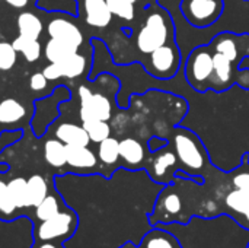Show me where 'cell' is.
<instances>
[{"instance_id": "cell-29", "label": "cell", "mask_w": 249, "mask_h": 248, "mask_svg": "<svg viewBox=\"0 0 249 248\" xmlns=\"http://www.w3.org/2000/svg\"><path fill=\"white\" fill-rule=\"evenodd\" d=\"M63 209L61 206V200L57 194H47V197L35 208V218L38 222L45 221L53 218L54 215H57L60 210Z\"/></svg>"}, {"instance_id": "cell-36", "label": "cell", "mask_w": 249, "mask_h": 248, "mask_svg": "<svg viewBox=\"0 0 249 248\" xmlns=\"http://www.w3.org/2000/svg\"><path fill=\"white\" fill-rule=\"evenodd\" d=\"M165 145H168V140L166 139H162V137H156V136L155 137H150L149 142H147V148H149L150 152H155V151L163 148Z\"/></svg>"}, {"instance_id": "cell-23", "label": "cell", "mask_w": 249, "mask_h": 248, "mask_svg": "<svg viewBox=\"0 0 249 248\" xmlns=\"http://www.w3.org/2000/svg\"><path fill=\"white\" fill-rule=\"evenodd\" d=\"M26 190H28V208L35 209L48 194L47 180L39 174H34L26 180Z\"/></svg>"}, {"instance_id": "cell-37", "label": "cell", "mask_w": 249, "mask_h": 248, "mask_svg": "<svg viewBox=\"0 0 249 248\" xmlns=\"http://www.w3.org/2000/svg\"><path fill=\"white\" fill-rule=\"evenodd\" d=\"M31 248H64V243H55V241H34V246Z\"/></svg>"}, {"instance_id": "cell-9", "label": "cell", "mask_w": 249, "mask_h": 248, "mask_svg": "<svg viewBox=\"0 0 249 248\" xmlns=\"http://www.w3.org/2000/svg\"><path fill=\"white\" fill-rule=\"evenodd\" d=\"M209 47L223 54L236 66H241L244 58L249 57V34H236V32H220L212 38Z\"/></svg>"}, {"instance_id": "cell-11", "label": "cell", "mask_w": 249, "mask_h": 248, "mask_svg": "<svg viewBox=\"0 0 249 248\" xmlns=\"http://www.w3.org/2000/svg\"><path fill=\"white\" fill-rule=\"evenodd\" d=\"M88 69V60L85 56H80L79 53L57 61V63H50L48 66L44 67L42 73L47 77V80H58L61 77L66 79H76L82 76V73Z\"/></svg>"}, {"instance_id": "cell-13", "label": "cell", "mask_w": 249, "mask_h": 248, "mask_svg": "<svg viewBox=\"0 0 249 248\" xmlns=\"http://www.w3.org/2000/svg\"><path fill=\"white\" fill-rule=\"evenodd\" d=\"M150 151L140 140L134 137H125L120 140V161L124 168L137 171L146 168Z\"/></svg>"}, {"instance_id": "cell-24", "label": "cell", "mask_w": 249, "mask_h": 248, "mask_svg": "<svg viewBox=\"0 0 249 248\" xmlns=\"http://www.w3.org/2000/svg\"><path fill=\"white\" fill-rule=\"evenodd\" d=\"M96 156H98V161L105 167L118 165V162H120V140L109 136L105 140L99 142Z\"/></svg>"}, {"instance_id": "cell-18", "label": "cell", "mask_w": 249, "mask_h": 248, "mask_svg": "<svg viewBox=\"0 0 249 248\" xmlns=\"http://www.w3.org/2000/svg\"><path fill=\"white\" fill-rule=\"evenodd\" d=\"M55 137L61 140L64 145H77V146H89L90 140L83 129L76 123H61L55 129Z\"/></svg>"}, {"instance_id": "cell-6", "label": "cell", "mask_w": 249, "mask_h": 248, "mask_svg": "<svg viewBox=\"0 0 249 248\" xmlns=\"http://www.w3.org/2000/svg\"><path fill=\"white\" fill-rule=\"evenodd\" d=\"M70 98H71V92L64 85H60L47 98L34 101L35 114L31 126L35 136L41 137L47 132L48 126L60 115V110H58L60 104L66 102Z\"/></svg>"}, {"instance_id": "cell-31", "label": "cell", "mask_w": 249, "mask_h": 248, "mask_svg": "<svg viewBox=\"0 0 249 248\" xmlns=\"http://www.w3.org/2000/svg\"><path fill=\"white\" fill-rule=\"evenodd\" d=\"M9 187V193L13 199V202L16 203L19 210L23 209H29L28 208V190H26V180L22 177H16L13 180H10L7 183Z\"/></svg>"}, {"instance_id": "cell-28", "label": "cell", "mask_w": 249, "mask_h": 248, "mask_svg": "<svg viewBox=\"0 0 249 248\" xmlns=\"http://www.w3.org/2000/svg\"><path fill=\"white\" fill-rule=\"evenodd\" d=\"M90 143H99L111 136V126L105 120H86L82 121Z\"/></svg>"}, {"instance_id": "cell-2", "label": "cell", "mask_w": 249, "mask_h": 248, "mask_svg": "<svg viewBox=\"0 0 249 248\" xmlns=\"http://www.w3.org/2000/svg\"><path fill=\"white\" fill-rule=\"evenodd\" d=\"M175 41V25L166 9L153 3L146 9L144 20L136 35V48L140 54L149 56L156 48Z\"/></svg>"}, {"instance_id": "cell-7", "label": "cell", "mask_w": 249, "mask_h": 248, "mask_svg": "<svg viewBox=\"0 0 249 248\" xmlns=\"http://www.w3.org/2000/svg\"><path fill=\"white\" fill-rule=\"evenodd\" d=\"M179 9L194 28H209L222 16L225 3L223 0H181Z\"/></svg>"}, {"instance_id": "cell-3", "label": "cell", "mask_w": 249, "mask_h": 248, "mask_svg": "<svg viewBox=\"0 0 249 248\" xmlns=\"http://www.w3.org/2000/svg\"><path fill=\"white\" fill-rule=\"evenodd\" d=\"M213 70H214V63L209 44L193 48L184 64L187 83L196 92L204 94L210 91V80L213 76Z\"/></svg>"}, {"instance_id": "cell-4", "label": "cell", "mask_w": 249, "mask_h": 248, "mask_svg": "<svg viewBox=\"0 0 249 248\" xmlns=\"http://www.w3.org/2000/svg\"><path fill=\"white\" fill-rule=\"evenodd\" d=\"M77 225V215L71 209H61L53 218L41 221L34 227V241L64 243L73 237Z\"/></svg>"}, {"instance_id": "cell-35", "label": "cell", "mask_w": 249, "mask_h": 248, "mask_svg": "<svg viewBox=\"0 0 249 248\" xmlns=\"http://www.w3.org/2000/svg\"><path fill=\"white\" fill-rule=\"evenodd\" d=\"M235 85L244 88L249 91V69H241L236 73V79H235Z\"/></svg>"}, {"instance_id": "cell-1", "label": "cell", "mask_w": 249, "mask_h": 248, "mask_svg": "<svg viewBox=\"0 0 249 248\" xmlns=\"http://www.w3.org/2000/svg\"><path fill=\"white\" fill-rule=\"evenodd\" d=\"M178 158L179 170L185 172L190 178H193L197 184H204L209 170H212V162L209 152L193 130L175 126L171 133V140H168Z\"/></svg>"}, {"instance_id": "cell-22", "label": "cell", "mask_w": 249, "mask_h": 248, "mask_svg": "<svg viewBox=\"0 0 249 248\" xmlns=\"http://www.w3.org/2000/svg\"><path fill=\"white\" fill-rule=\"evenodd\" d=\"M77 51H79L77 47H74V45H71L69 42L55 39V38H50L45 42V47H44V56L50 63L61 61V60L76 54Z\"/></svg>"}, {"instance_id": "cell-30", "label": "cell", "mask_w": 249, "mask_h": 248, "mask_svg": "<svg viewBox=\"0 0 249 248\" xmlns=\"http://www.w3.org/2000/svg\"><path fill=\"white\" fill-rule=\"evenodd\" d=\"M231 180V186L233 189L242 190L249 193V153H244L242 156V164L235 168L229 175Z\"/></svg>"}, {"instance_id": "cell-21", "label": "cell", "mask_w": 249, "mask_h": 248, "mask_svg": "<svg viewBox=\"0 0 249 248\" xmlns=\"http://www.w3.org/2000/svg\"><path fill=\"white\" fill-rule=\"evenodd\" d=\"M44 159L45 162L53 167V168H64L67 165V158H66V145L55 139H48L44 143Z\"/></svg>"}, {"instance_id": "cell-27", "label": "cell", "mask_w": 249, "mask_h": 248, "mask_svg": "<svg viewBox=\"0 0 249 248\" xmlns=\"http://www.w3.org/2000/svg\"><path fill=\"white\" fill-rule=\"evenodd\" d=\"M19 216V209L13 202L7 183L0 178V221H13Z\"/></svg>"}, {"instance_id": "cell-26", "label": "cell", "mask_w": 249, "mask_h": 248, "mask_svg": "<svg viewBox=\"0 0 249 248\" xmlns=\"http://www.w3.org/2000/svg\"><path fill=\"white\" fill-rule=\"evenodd\" d=\"M13 48L16 53L22 54L23 58L28 63H34L36 60H39L41 53H42V47L39 44L38 39H31V38H23V37H16L12 42Z\"/></svg>"}, {"instance_id": "cell-40", "label": "cell", "mask_w": 249, "mask_h": 248, "mask_svg": "<svg viewBox=\"0 0 249 248\" xmlns=\"http://www.w3.org/2000/svg\"><path fill=\"white\" fill-rule=\"evenodd\" d=\"M247 248H249V246H248V247H247Z\"/></svg>"}, {"instance_id": "cell-38", "label": "cell", "mask_w": 249, "mask_h": 248, "mask_svg": "<svg viewBox=\"0 0 249 248\" xmlns=\"http://www.w3.org/2000/svg\"><path fill=\"white\" fill-rule=\"evenodd\" d=\"M4 1L15 9H23L29 4V0H4Z\"/></svg>"}, {"instance_id": "cell-17", "label": "cell", "mask_w": 249, "mask_h": 248, "mask_svg": "<svg viewBox=\"0 0 249 248\" xmlns=\"http://www.w3.org/2000/svg\"><path fill=\"white\" fill-rule=\"evenodd\" d=\"M142 248H182L179 240L169 232V229H163L159 225H155V229H150L140 243Z\"/></svg>"}, {"instance_id": "cell-34", "label": "cell", "mask_w": 249, "mask_h": 248, "mask_svg": "<svg viewBox=\"0 0 249 248\" xmlns=\"http://www.w3.org/2000/svg\"><path fill=\"white\" fill-rule=\"evenodd\" d=\"M47 83H48V80L42 72H36V73L31 75V77H29V88L34 92H42L47 88Z\"/></svg>"}, {"instance_id": "cell-5", "label": "cell", "mask_w": 249, "mask_h": 248, "mask_svg": "<svg viewBox=\"0 0 249 248\" xmlns=\"http://www.w3.org/2000/svg\"><path fill=\"white\" fill-rule=\"evenodd\" d=\"M181 61L182 54L175 39L152 51L143 61V66L150 76L160 80H168L179 72Z\"/></svg>"}, {"instance_id": "cell-15", "label": "cell", "mask_w": 249, "mask_h": 248, "mask_svg": "<svg viewBox=\"0 0 249 248\" xmlns=\"http://www.w3.org/2000/svg\"><path fill=\"white\" fill-rule=\"evenodd\" d=\"M66 158L67 167L76 172H89L98 167V156L88 146L66 145Z\"/></svg>"}, {"instance_id": "cell-16", "label": "cell", "mask_w": 249, "mask_h": 248, "mask_svg": "<svg viewBox=\"0 0 249 248\" xmlns=\"http://www.w3.org/2000/svg\"><path fill=\"white\" fill-rule=\"evenodd\" d=\"M85 20L92 28H107L112 20V13L105 0H83Z\"/></svg>"}, {"instance_id": "cell-20", "label": "cell", "mask_w": 249, "mask_h": 248, "mask_svg": "<svg viewBox=\"0 0 249 248\" xmlns=\"http://www.w3.org/2000/svg\"><path fill=\"white\" fill-rule=\"evenodd\" d=\"M225 206L235 216H242L249 224V193L232 187L225 194Z\"/></svg>"}, {"instance_id": "cell-19", "label": "cell", "mask_w": 249, "mask_h": 248, "mask_svg": "<svg viewBox=\"0 0 249 248\" xmlns=\"http://www.w3.org/2000/svg\"><path fill=\"white\" fill-rule=\"evenodd\" d=\"M16 25L19 31V37L38 39L44 31L42 20L32 12H22L16 18Z\"/></svg>"}, {"instance_id": "cell-25", "label": "cell", "mask_w": 249, "mask_h": 248, "mask_svg": "<svg viewBox=\"0 0 249 248\" xmlns=\"http://www.w3.org/2000/svg\"><path fill=\"white\" fill-rule=\"evenodd\" d=\"M25 117V107L15 98L0 101V124H13Z\"/></svg>"}, {"instance_id": "cell-32", "label": "cell", "mask_w": 249, "mask_h": 248, "mask_svg": "<svg viewBox=\"0 0 249 248\" xmlns=\"http://www.w3.org/2000/svg\"><path fill=\"white\" fill-rule=\"evenodd\" d=\"M112 16L131 22L136 18V4L128 0H105Z\"/></svg>"}, {"instance_id": "cell-10", "label": "cell", "mask_w": 249, "mask_h": 248, "mask_svg": "<svg viewBox=\"0 0 249 248\" xmlns=\"http://www.w3.org/2000/svg\"><path fill=\"white\" fill-rule=\"evenodd\" d=\"M80 99V120H105L112 118L114 105L104 94H93L86 85H80L77 89Z\"/></svg>"}, {"instance_id": "cell-8", "label": "cell", "mask_w": 249, "mask_h": 248, "mask_svg": "<svg viewBox=\"0 0 249 248\" xmlns=\"http://www.w3.org/2000/svg\"><path fill=\"white\" fill-rule=\"evenodd\" d=\"M146 170L155 183H159L163 186L174 183L175 174L179 170V164H178L177 153L169 142L163 148L155 152H150L147 164H146Z\"/></svg>"}, {"instance_id": "cell-14", "label": "cell", "mask_w": 249, "mask_h": 248, "mask_svg": "<svg viewBox=\"0 0 249 248\" xmlns=\"http://www.w3.org/2000/svg\"><path fill=\"white\" fill-rule=\"evenodd\" d=\"M47 32L50 38L69 42L77 48L83 44V34L79 26L64 18H54L53 20H50L47 25Z\"/></svg>"}, {"instance_id": "cell-39", "label": "cell", "mask_w": 249, "mask_h": 248, "mask_svg": "<svg viewBox=\"0 0 249 248\" xmlns=\"http://www.w3.org/2000/svg\"><path fill=\"white\" fill-rule=\"evenodd\" d=\"M118 248H142V247H140V246H134L133 243H130V241H128V243H124L121 247H118Z\"/></svg>"}, {"instance_id": "cell-12", "label": "cell", "mask_w": 249, "mask_h": 248, "mask_svg": "<svg viewBox=\"0 0 249 248\" xmlns=\"http://www.w3.org/2000/svg\"><path fill=\"white\" fill-rule=\"evenodd\" d=\"M212 54H213L214 70H213V76L210 80V89L222 94L235 85L236 73H238L241 66H236L229 58H226L223 54L216 53L213 50H212Z\"/></svg>"}, {"instance_id": "cell-33", "label": "cell", "mask_w": 249, "mask_h": 248, "mask_svg": "<svg viewBox=\"0 0 249 248\" xmlns=\"http://www.w3.org/2000/svg\"><path fill=\"white\" fill-rule=\"evenodd\" d=\"M18 60V53L15 51L10 42L1 41L0 42V72L10 70Z\"/></svg>"}, {"instance_id": "cell-41", "label": "cell", "mask_w": 249, "mask_h": 248, "mask_svg": "<svg viewBox=\"0 0 249 248\" xmlns=\"http://www.w3.org/2000/svg\"><path fill=\"white\" fill-rule=\"evenodd\" d=\"M247 1H249V0H247Z\"/></svg>"}]
</instances>
